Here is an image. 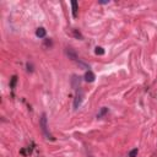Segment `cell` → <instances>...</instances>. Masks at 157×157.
<instances>
[{
    "label": "cell",
    "instance_id": "obj_12",
    "mask_svg": "<svg viewBox=\"0 0 157 157\" xmlns=\"http://www.w3.org/2000/svg\"><path fill=\"white\" fill-rule=\"evenodd\" d=\"M138 156V149H134L129 152V157H136Z\"/></svg>",
    "mask_w": 157,
    "mask_h": 157
},
{
    "label": "cell",
    "instance_id": "obj_10",
    "mask_svg": "<svg viewBox=\"0 0 157 157\" xmlns=\"http://www.w3.org/2000/svg\"><path fill=\"white\" fill-rule=\"evenodd\" d=\"M16 82H17V76H12L11 82H10V87H11L12 90L15 89V85H16Z\"/></svg>",
    "mask_w": 157,
    "mask_h": 157
},
{
    "label": "cell",
    "instance_id": "obj_5",
    "mask_svg": "<svg viewBox=\"0 0 157 157\" xmlns=\"http://www.w3.org/2000/svg\"><path fill=\"white\" fill-rule=\"evenodd\" d=\"M107 113H108V108H106V107H102L101 109H100V112L97 113V119H101V118H103Z\"/></svg>",
    "mask_w": 157,
    "mask_h": 157
},
{
    "label": "cell",
    "instance_id": "obj_8",
    "mask_svg": "<svg viewBox=\"0 0 157 157\" xmlns=\"http://www.w3.org/2000/svg\"><path fill=\"white\" fill-rule=\"evenodd\" d=\"M71 6H73V16L77 17V10H78L77 3H76V1H73V3H71Z\"/></svg>",
    "mask_w": 157,
    "mask_h": 157
},
{
    "label": "cell",
    "instance_id": "obj_3",
    "mask_svg": "<svg viewBox=\"0 0 157 157\" xmlns=\"http://www.w3.org/2000/svg\"><path fill=\"white\" fill-rule=\"evenodd\" d=\"M80 82H81V77H80V76H76V75H74L73 78H71V86H73L75 90H77L78 87H80Z\"/></svg>",
    "mask_w": 157,
    "mask_h": 157
},
{
    "label": "cell",
    "instance_id": "obj_7",
    "mask_svg": "<svg viewBox=\"0 0 157 157\" xmlns=\"http://www.w3.org/2000/svg\"><path fill=\"white\" fill-rule=\"evenodd\" d=\"M66 54L69 55V58H71L73 60H76L77 58H76V54H75V52L71 49V48H67L66 49Z\"/></svg>",
    "mask_w": 157,
    "mask_h": 157
},
{
    "label": "cell",
    "instance_id": "obj_2",
    "mask_svg": "<svg viewBox=\"0 0 157 157\" xmlns=\"http://www.w3.org/2000/svg\"><path fill=\"white\" fill-rule=\"evenodd\" d=\"M84 100V90L81 87H78L76 90V95H75V100H74V109H77L81 102Z\"/></svg>",
    "mask_w": 157,
    "mask_h": 157
},
{
    "label": "cell",
    "instance_id": "obj_1",
    "mask_svg": "<svg viewBox=\"0 0 157 157\" xmlns=\"http://www.w3.org/2000/svg\"><path fill=\"white\" fill-rule=\"evenodd\" d=\"M39 126H41V130L43 131V134L45 135V138H47V139H53V136L51 135L49 130H48V124H47V115H45V113H43V114H42V117H41Z\"/></svg>",
    "mask_w": 157,
    "mask_h": 157
},
{
    "label": "cell",
    "instance_id": "obj_9",
    "mask_svg": "<svg viewBox=\"0 0 157 157\" xmlns=\"http://www.w3.org/2000/svg\"><path fill=\"white\" fill-rule=\"evenodd\" d=\"M73 34L75 38L77 39H84V37H82V34H81V32L78 31V30H73Z\"/></svg>",
    "mask_w": 157,
    "mask_h": 157
},
{
    "label": "cell",
    "instance_id": "obj_11",
    "mask_svg": "<svg viewBox=\"0 0 157 157\" xmlns=\"http://www.w3.org/2000/svg\"><path fill=\"white\" fill-rule=\"evenodd\" d=\"M95 52H96V54H100V55H103V54H104V51H103L102 47H97Z\"/></svg>",
    "mask_w": 157,
    "mask_h": 157
},
{
    "label": "cell",
    "instance_id": "obj_4",
    "mask_svg": "<svg viewBox=\"0 0 157 157\" xmlns=\"http://www.w3.org/2000/svg\"><path fill=\"white\" fill-rule=\"evenodd\" d=\"M95 78H96L95 74L92 73L91 70L86 71V74H85V80H86L87 82H93V81H95Z\"/></svg>",
    "mask_w": 157,
    "mask_h": 157
},
{
    "label": "cell",
    "instance_id": "obj_13",
    "mask_svg": "<svg viewBox=\"0 0 157 157\" xmlns=\"http://www.w3.org/2000/svg\"><path fill=\"white\" fill-rule=\"evenodd\" d=\"M98 3H100V4H108L109 1H108V0H100Z\"/></svg>",
    "mask_w": 157,
    "mask_h": 157
},
{
    "label": "cell",
    "instance_id": "obj_6",
    "mask_svg": "<svg viewBox=\"0 0 157 157\" xmlns=\"http://www.w3.org/2000/svg\"><path fill=\"white\" fill-rule=\"evenodd\" d=\"M36 34H37V37H39V38H44L45 37V30L43 27L38 28V30L36 31Z\"/></svg>",
    "mask_w": 157,
    "mask_h": 157
}]
</instances>
